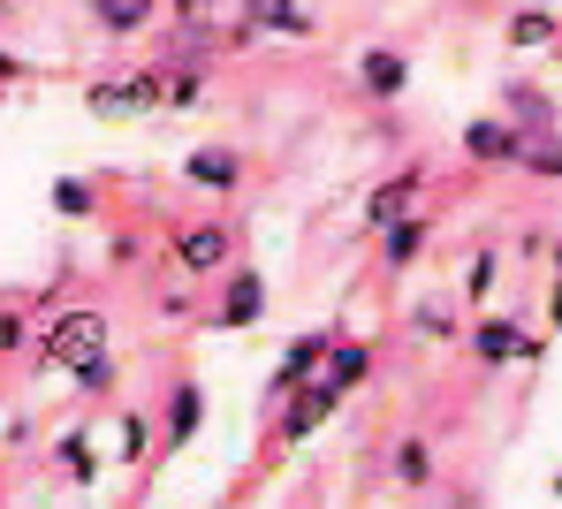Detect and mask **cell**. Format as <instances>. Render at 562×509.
Instances as JSON below:
<instances>
[{
  "label": "cell",
  "mask_w": 562,
  "mask_h": 509,
  "mask_svg": "<svg viewBox=\"0 0 562 509\" xmlns=\"http://www.w3.org/2000/svg\"><path fill=\"white\" fill-rule=\"evenodd\" d=\"M411 319H418V335H434V342H441V335H457V319H449L441 305H418Z\"/></svg>",
  "instance_id": "cell-24"
},
{
  "label": "cell",
  "mask_w": 562,
  "mask_h": 509,
  "mask_svg": "<svg viewBox=\"0 0 562 509\" xmlns=\"http://www.w3.org/2000/svg\"><path fill=\"white\" fill-rule=\"evenodd\" d=\"M464 152L471 160H517V129L494 122V114H479V122L464 129Z\"/></svg>",
  "instance_id": "cell-15"
},
{
  "label": "cell",
  "mask_w": 562,
  "mask_h": 509,
  "mask_svg": "<svg viewBox=\"0 0 562 509\" xmlns=\"http://www.w3.org/2000/svg\"><path fill=\"white\" fill-rule=\"evenodd\" d=\"M251 319H267V282L259 274H236L228 297L213 305V327H251Z\"/></svg>",
  "instance_id": "cell-11"
},
{
  "label": "cell",
  "mask_w": 562,
  "mask_h": 509,
  "mask_svg": "<svg viewBox=\"0 0 562 509\" xmlns=\"http://www.w3.org/2000/svg\"><path fill=\"white\" fill-rule=\"evenodd\" d=\"M358 77H366V92H380V100H395V92L411 84V61H403L395 46H373V54L358 61Z\"/></svg>",
  "instance_id": "cell-13"
},
{
  "label": "cell",
  "mask_w": 562,
  "mask_h": 509,
  "mask_svg": "<svg viewBox=\"0 0 562 509\" xmlns=\"http://www.w3.org/2000/svg\"><path fill=\"white\" fill-rule=\"evenodd\" d=\"M183 183H190V191H205V199L244 191V152H236V145H198V152L183 160Z\"/></svg>",
  "instance_id": "cell-6"
},
{
  "label": "cell",
  "mask_w": 562,
  "mask_h": 509,
  "mask_svg": "<svg viewBox=\"0 0 562 509\" xmlns=\"http://www.w3.org/2000/svg\"><path fill=\"white\" fill-rule=\"evenodd\" d=\"M327 350H335V335H296L289 350H281V365L267 373V396L274 404H289V396H304L319 373H327Z\"/></svg>",
  "instance_id": "cell-4"
},
{
  "label": "cell",
  "mask_w": 562,
  "mask_h": 509,
  "mask_svg": "<svg viewBox=\"0 0 562 509\" xmlns=\"http://www.w3.org/2000/svg\"><path fill=\"white\" fill-rule=\"evenodd\" d=\"M114 381H122V358H114V350H106V358H92V365L77 373V388H85V396H114Z\"/></svg>",
  "instance_id": "cell-22"
},
{
  "label": "cell",
  "mask_w": 562,
  "mask_h": 509,
  "mask_svg": "<svg viewBox=\"0 0 562 509\" xmlns=\"http://www.w3.org/2000/svg\"><path fill=\"white\" fill-rule=\"evenodd\" d=\"M92 205H99V191L85 176H61V183H54V213H61V220H77V213H92Z\"/></svg>",
  "instance_id": "cell-20"
},
{
  "label": "cell",
  "mask_w": 562,
  "mask_h": 509,
  "mask_svg": "<svg viewBox=\"0 0 562 509\" xmlns=\"http://www.w3.org/2000/svg\"><path fill=\"white\" fill-rule=\"evenodd\" d=\"M160 418H168V426H160V441H168V449L198 441V426H205V388H198V381H176V396H168Z\"/></svg>",
  "instance_id": "cell-10"
},
{
  "label": "cell",
  "mask_w": 562,
  "mask_h": 509,
  "mask_svg": "<svg viewBox=\"0 0 562 509\" xmlns=\"http://www.w3.org/2000/svg\"><path fill=\"white\" fill-rule=\"evenodd\" d=\"M106 305H61L46 327H38V365L54 373H85L92 358H106Z\"/></svg>",
  "instance_id": "cell-1"
},
{
  "label": "cell",
  "mask_w": 562,
  "mask_h": 509,
  "mask_svg": "<svg viewBox=\"0 0 562 509\" xmlns=\"http://www.w3.org/2000/svg\"><path fill=\"white\" fill-rule=\"evenodd\" d=\"M335 410H342V396H335L327 381H312L304 396H289V410H281V426H274V433H281V441H304V433H319V426H327Z\"/></svg>",
  "instance_id": "cell-7"
},
{
  "label": "cell",
  "mask_w": 562,
  "mask_h": 509,
  "mask_svg": "<svg viewBox=\"0 0 562 509\" xmlns=\"http://www.w3.org/2000/svg\"><path fill=\"white\" fill-rule=\"evenodd\" d=\"M426 236H434V228H426L418 213H411V220H395V228H380V267H387V274H403V267L426 251Z\"/></svg>",
  "instance_id": "cell-12"
},
{
  "label": "cell",
  "mask_w": 562,
  "mask_h": 509,
  "mask_svg": "<svg viewBox=\"0 0 562 509\" xmlns=\"http://www.w3.org/2000/svg\"><path fill=\"white\" fill-rule=\"evenodd\" d=\"M366 373H373V350H366V342H335V350H327V373H319V381H327L335 396H350V388H358Z\"/></svg>",
  "instance_id": "cell-14"
},
{
  "label": "cell",
  "mask_w": 562,
  "mask_h": 509,
  "mask_svg": "<svg viewBox=\"0 0 562 509\" xmlns=\"http://www.w3.org/2000/svg\"><path fill=\"white\" fill-rule=\"evenodd\" d=\"M168 251H176L183 274H221V267L236 259V228H228V220H190V228L168 236Z\"/></svg>",
  "instance_id": "cell-3"
},
{
  "label": "cell",
  "mask_w": 562,
  "mask_h": 509,
  "mask_svg": "<svg viewBox=\"0 0 562 509\" xmlns=\"http://www.w3.org/2000/svg\"><path fill=\"white\" fill-rule=\"evenodd\" d=\"M0 77H8V84H15V77H31V69H23V61H15V54H0Z\"/></svg>",
  "instance_id": "cell-26"
},
{
  "label": "cell",
  "mask_w": 562,
  "mask_h": 509,
  "mask_svg": "<svg viewBox=\"0 0 562 509\" xmlns=\"http://www.w3.org/2000/svg\"><path fill=\"white\" fill-rule=\"evenodd\" d=\"M555 15H548V8H517V15H509V46H517V54H532V46H555Z\"/></svg>",
  "instance_id": "cell-16"
},
{
  "label": "cell",
  "mask_w": 562,
  "mask_h": 509,
  "mask_svg": "<svg viewBox=\"0 0 562 509\" xmlns=\"http://www.w3.org/2000/svg\"><path fill=\"white\" fill-rule=\"evenodd\" d=\"M8 350H23V312L15 305L0 312V358H8Z\"/></svg>",
  "instance_id": "cell-25"
},
{
  "label": "cell",
  "mask_w": 562,
  "mask_h": 509,
  "mask_svg": "<svg viewBox=\"0 0 562 509\" xmlns=\"http://www.w3.org/2000/svg\"><path fill=\"white\" fill-rule=\"evenodd\" d=\"M92 23L122 38V31H145V23H153V8H145V0H130V8H92Z\"/></svg>",
  "instance_id": "cell-21"
},
{
  "label": "cell",
  "mask_w": 562,
  "mask_h": 509,
  "mask_svg": "<svg viewBox=\"0 0 562 509\" xmlns=\"http://www.w3.org/2000/svg\"><path fill=\"white\" fill-rule=\"evenodd\" d=\"M160 441V426H153V410H122V449H114V464H145V449Z\"/></svg>",
  "instance_id": "cell-17"
},
{
  "label": "cell",
  "mask_w": 562,
  "mask_h": 509,
  "mask_svg": "<svg viewBox=\"0 0 562 509\" xmlns=\"http://www.w3.org/2000/svg\"><path fill=\"white\" fill-rule=\"evenodd\" d=\"M251 31H281V38H312V15L304 8H244Z\"/></svg>",
  "instance_id": "cell-19"
},
{
  "label": "cell",
  "mask_w": 562,
  "mask_h": 509,
  "mask_svg": "<svg viewBox=\"0 0 562 509\" xmlns=\"http://www.w3.org/2000/svg\"><path fill=\"white\" fill-rule=\"evenodd\" d=\"M548 342H532L517 319H502V312H486L479 327H471V358L479 365H517V358H540Z\"/></svg>",
  "instance_id": "cell-5"
},
{
  "label": "cell",
  "mask_w": 562,
  "mask_h": 509,
  "mask_svg": "<svg viewBox=\"0 0 562 509\" xmlns=\"http://www.w3.org/2000/svg\"><path fill=\"white\" fill-rule=\"evenodd\" d=\"M168 106V69H130V77H92L85 84V114L99 122H130V114H160Z\"/></svg>",
  "instance_id": "cell-2"
},
{
  "label": "cell",
  "mask_w": 562,
  "mask_h": 509,
  "mask_svg": "<svg viewBox=\"0 0 562 509\" xmlns=\"http://www.w3.org/2000/svg\"><path fill=\"white\" fill-rule=\"evenodd\" d=\"M387 472H395V487H426V479H434V449H426V441H395Z\"/></svg>",
  "instance_id": "cell-18"
},
{
  "label": "cell",
  "mask_w": 562,
  "mask_h": 509,
  "mask_svg": "<svg viewBox=\"0 0 562 509\" xmlns=\"http://www.w3.org/2000/svg\"><path fill=\"white\" fill-rule=\"evenodd\" d=\"M426 191V176H387V183H373V199H366V228H395V220H411V199Z\"/></svg>",
  "instance_id": "cell-9"
},
{
  "label": "cell",
  "mask_w": 562,
  "mask_h": 509,
  "mask_svg": "<svg viewBox=\"0 0 562 509\" xmlns=\"http://www.w3.org/2000/svg\"><path fill=\"white\" fill-rule=\"evenodd\" d=\"M486 290H494V251H479V259L464 267V297H471V305H479Z\"/></svg>",
  "instance_id": "cell-23"
},
{
  "label": "cell",
  "mask_w": 562,
  "mask_h": 509,
  "mask_svg": "<svg viewBox=\"0 0 562 509\" xmlns=\"http://www.w3.org/2000/svg\"><path fill=\"white\" fill-rule=\"evenodd\" d=\"M54 464H61V479H69V487H99V472H106V464H99V449H92V418H85V426H69V433L54 441Z\"/></svg>",
  "instance_id": "cell-8"
},
{
  "label": "cell",
  "mask_w": 562,
  "mask_h": 509,
  "mask_svg": "<svg viewBox=\"0 0 562 509\" xmlns=\"http://www.w3.org/2000/svg\"><path fill=\"white\" fill-rule=\"evenodd\" d=\"M555 327H562V290H555Z\"/></svg>",
  "instance_id": "cell-27"
}]
</instances>
